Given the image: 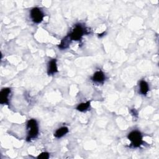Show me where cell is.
Wrapping results in <instances>:
<instances>
[{"label": "cell", "mask_w": 159, "mask_h": 159, "mask_svg": "<svg viewBox=\"0 0 159 159\" xmlns=\"http://www.w3.org/2000/svg\"><path fill=\"white\" fill-rule=\"evenodd\" d=\"M48 158H49V154L47 152H42L37 157V158H39V159H47Z\"/></svg>", "instance_id": "cell-12"}, {"label": "cell", "mask_w": 159, "mask_h": 159, "mask_svg": "<svg viewBox=\"0 0 159 159\" xmlns=\"http://www.w3.org/2000/svg\"><path fill=\"white\" fill-rule=\"evenodd\" d=\"M90 106V101H87L86 102H83V103H81L80 104H79L76 109L78 111H81V112H83L84 111H86V109H88L89 108Z\"/></svg>", "instance_id": "cell-10"}, {"label": "cell", "mask_w": 159, "mask_h": 159, "mask_svg": "<svg viewBox=\"0 0 159 159\" xmlns=\"http://www.w3.org/2000/svg\"><path fill=\"white\" fill-rule=\"evenodd\" d=\"M30 17L34 22L38 24L42 21L44 15L39 8L34 7L30 11Z\"/></svg>", "instance_id": "cell-4"}, {"label": "cell", "mask_w": 159, "mask_h": 159, "mask_svg": "<svg viewBox=\"0 0 159 159\" xmlns=\"http://www.w3.org/2000/svg\"><path fill=\"white\" fill-rule=\"evenodd\" d=\"M27 129L29 130L27 140L30 141L35 139L39 134V127L37 121L35 119H30L27 122Z\"/></svg>", "instance_id": "cell-1"}, {"label": "cell", "mask_w": 159, "mask_h": 159, "mask_svg": "<svg viewBox=\"0 0 159 159\" xmlns=\"http://www.w3.org/2000/svg\"><path fill=\"white\" fill-rule=\"evenodd\" d=\"M70 41H71V40H70L69 36L68 35L67 37H65V38L62 40L61 43H60V45H59V48H61V49L67 48L68 46V45H69V43H70Z\"/></svg>", "instance_id": "cell-11"}, {"label": "cell", "mask_w": 159, "mask_h": 159, "mask_svg": "<svg viewBox=\"0 0 159 159\" xmlns=\"http://www.w3.org/2000/svg\"><path fill=\"white\" fill-rule=\"evenodd\" d=\"M85 32L86 30L81 25L78 24L68 36L71 40H80L85 34Z\"/></svg>", "instance_id": "cell-3"}, {"label": "cell", "mask_w": 159, "mask_h": 159, "mask_svg": "<svg viewBox=\"0 0 159 159\" xmlns=\"http://www.w3.org/2000/svg\"><path fill=\"white\" fill-rule=\"evenodd\" d=\"M92 80L96 83H102L105 80V75L102 71H97L93 75Z\"/></svg>", "instance_id": "cell-6"}, {"label": "cell", "mask_w": 159, "mask_h": 159, "mask_svg": "<svg viewBox=\"0 0 159 159\" xmlns=\"http://www.w3.org/2000/svg\"><path fill=\"white\" fill-rule=\"evenodd\" d=\"M57 71H58V68L57 66V60L55 59H53L49 62L47 73L48 75H51Z\"/></svg>", "instance_id": "cell-7"}, {"label": "cell", "mask_w": 159, "mask_h": 159, "mask_svg": "<svg viewBox=\"0 0 159 159\" xmlns=\"http://www.w3.org/2000/svg\"><path fill=\"white\" fill-rule=\"evenodd\" d=\"M68 132V129L66 127H62L60 129H57L54 134V135L57 138H60L65 135L66 134H67Z\"/></svg>", "instance_id": "cell-8"}, {"label": "cell", "mask_w": 159, "mask_h": 159, "mask_svg": "<svg viewBox=\"0 0 159 159\" xmlns=\"http://www.w3.org/2000/svg\"><path fill=\"white\" fill-rule=\"evenodd\" d=\"M148 90H149V87H148V83L144 80L140 81V93L142 94L145 95L148 93Z\"/></svg>", "instance_id": "cell-9"}, {"label": "cell", "mask_w": 159, "mask_h": 159, "mask_svg": "<svg viewBox=\"0 0 159 159\" xmlns=\"http://www.w3.org/2000/svg\"><path fill=\"white\" fill-rule=\"evenodd\" d=\"M128 139L131 141V145L133 147H139L143 143L142 135L137 130H134L129 134Z\"/></svg>", "instance_id": "cell-2"}, {"label": "cell", "mask_w": 159, "mask_h": 159, "mask_svg": "<svg viewBox=\"0 0 159 159\" xmlns=\"http://www.w3.org/2000/svg\"><path fill=\"white\" fill-rule=\"evenodd\" d=\"M11 93V89L9 88H4L0 93V103L2 104H9L8 96Z\"/></svg>", "instance_id": "cell-5"}]
</instances>
